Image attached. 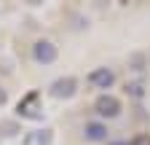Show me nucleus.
<instances>
[{"mask_svg": "<svg viewBox=\"0 0 150 145\" xmlns=\"http://www.w3.org/2000/svg\"><path fill=\"white\" fill-rule=\"evenodd\" d=\"M129 145H150V137H147V134H139V137H134V140H131Z\"/></svg>", "mask_w": 150, "mask_h": 145, "instance_id": "9", "label": "nucleus"}, {"mask_svg": "<svg viewBox=\"0 0 150 145\" xmlns=\"http://www.w3.org/2000/svg\"><path fill=\"white\" fill-rule=\"evenodd\" d=\"M75 92H78V81L75 78H56L54 83H51V97H56V100H70V97H75Z\"/></svg>", "mask_w": 150, "mask_h": 145, "instance_id": "3", "label": "nucleus"}, {"mask_svg": "<svg viewBox=\"0 0 150 145\" xmlns=\"http://www.w3.org/2000/svg\"><path fill=\"white\" fill-rule=\"evenodd\" d=\"M83 137H86L88 142H102V140L107 137V126L99 124V121H88V124L83 126Z\"/></svg>", "mask_w": 150, "mask_h": 145, "instance_id": "5", "label": "nucleus"}, {"mask_svg": "<svg viewBox=\"0 0 150 145\" xmlns=\"http://www.w3.org/2000/svg\"><path fill=\"white\" fill-rule=\"evenodd\" d=\"M51 140H54L51 129H32V132H27L24 145H51Z\"/></svg>", "mask_w": 150, "mask_h": 145, "instance_id": "7", "label": "nucleus"}, {"mask_svg": "<svg viewBox=\"0 0 150 145\" xmlns=\"http://www.w3.org/2000/svg\"><path fill=\"white\" fill-rule=\"evenodd\" d=\"M6 102H8V92H6V89H3V86H0V107H3Z\"/></svg>", "mask_w": 150, "mask_h": 145, "instance_id": "10", "label": "nucleus"}, {"mask_svg": "<svg viewBox=\"0 0 150 145\" xmlns=\"http://www.w3.org/2000/svg\"><path fill=\"white\" fill-rule=\"evenodd\" d=\"M35 102H38V94L32 92V94H27L22 102H19V107H16V113L22 116V118H38L40 113H38V107H35Z\"/></svg>", "mask_w": 150, "mask_h": 145, "instance_id": "6", "label": "nucleus"}, {"mask_svg": "<svg viewBox=\"0 0 150 145\" xmlns=\"http://www.w3.org/2000/svg\"><path fill=\"white\" fill-rule=\"evenodd\" d=\"M126 89H129L131 97H142L145 94V83L142 81H131V83H126Z\"/></svg>", "mask_w": 150, "mask_h": 145, "instance_id": "8", "label": "nucleus"}, {"mask_svg": "<svg viewBox=\"0 0 150 145\" xmlns=\"http://www.w3.org/2000/svg\"><path fill=\"white\" fill-rule=\"evenodd\" d=\"M56 57H59V51H56V46L51 43V41H35L32 43V59L38 62V65H51V62H56Z\"/></svg>", "mask_w": 150, "mask_h": 145, "instance_id": "1", "label": "nucleus"}, {"mask_svg": "<svg viewBox=\"0 0 150 145\" xmlns=\"http://www.w3.org/2000/svg\"><path fill=\"white\" fill-rule=\"evenodd\" d=\"M94 110H97V116H102V118H115V116H121V100L112 97V94H102V97H97V102H94Z\"/></svg>", "mask_w": 150, "mask_h": 145, "instance_id": "2", "label": "nucleus"}, {"mask_svg": "<svg viewBox=\"0 0 150 145\" xmlns=\"http://www.w3.org/2000/svg\"><path fill=\"white\" fill-rule=\"evenodd\" d=\"M88 83L97 86V89H110L112 83H115V72H112L110 67H97L88 72Z\"/></svg>", "mask_w": 150, "mask_h": 145, "instance_id": "4", "label": "nucleus"}, {"mask_svg": "<svg viewBox=\"0 0 150 145\" xmlns=\"http://www.w3.org/2000/svg\"><path fill=\"white\" fill-rule=\"evenodd\" d=\"M115 145H129V142H115Z\"/></svg>", "mask_w": 150, "mask_h": 145, "instance_id": "11", "label": "nucleus"}]
</instances>
